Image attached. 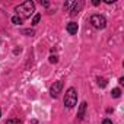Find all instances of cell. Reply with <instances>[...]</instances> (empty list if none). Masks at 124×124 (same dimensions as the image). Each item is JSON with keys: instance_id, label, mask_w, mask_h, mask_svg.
<instances>
[{"instance_id": "cell-1", "label": "cell", "mask_w": 124, "mask_h": 124, "mask_svg": "<svg viewBox=\"0 0 124 124\" xmlns=\"http://www.w3.org/2000/svg\"><path fill=\"white\" fill-rule=\"evenodd\" d=\"M16 12L21 15V16H19L21 19H22V18H29V16L35 12V3L31 2V0L23 2L22 5H19V6L16 8Z\"/></svg>"}, {"instance_id": "cell-2", "label": "cell", "mask_w": 124, "mask_h": 124, "mask_svg": "<svg viewBox=\"0 0 124 124\" xmlns=\"http://www.w3.org/2000/svg\"><path fill=\"white\" fill-rule=\"evenodd\" d=\"M78 102V92L75 88H70L67 92H66V96H64V105L67 108H73Z\"/></svg>"}, {"instance_id": "cell-3", "label": "cell", "mask_w": 124, "mask_h": 124, "mask_svg": "<svg viewBox=\"0 0 124 124\" xmlns=\"http://www.w3.org/2000/svg\"><path fill=\"white\" fill-rule=\"evenodd\" d=\"M91 23H92V26L96 28V29H104L105 25H107V19H105L102 15L95 13V15L91 16Z\"/></svg>"}, {"instance_id": "cell-4", "label": "cell", "mask_w": 124, "mask_h": 124, "mask_svg": "<svg viewBox=\"0 0 124 124\" xmlns=\"http://www.w3.org/2000/svg\"><path fill=\"white\" fill-rule=\"evenodd\" d=\"M61 89H63V82H61V80H57V82H54V85H53V86H51V89H50V93H51V96H53V98H57V96L60 95Z\"/></svg>"}, {"instance_id": "cell-5", "label": "cell", "mask_w": 124, "mask_h": 124, "mask_svg": "<svg viewBox=\"0 0 124 124\" xmlns=\"http://www.w3.org/2000/svg\"><path fill=\"white\" fill-rule=\"evenodd\" d=\"M78 31H79V26H78L76 22H70V23H67V32H69L70 35L78 34Z\"/></svg>"}, {"instance_id": "cell-6", "label": "cell", "mask_w": 124, "mask_h": 124, "mask_svg": "<svg viewBox=\"0 0 124 124\" xmlns=\"http://www.w3.org/2000/svg\"><path fill=\"white\" fill-rule=\"evenodd\" d=\"M86 105H88L86 102H82V104H80V108H79V112H78V118H79V120H82V118H83V114H85Z\"/></svg>"}, {"instance_id": "cell-7", "label": "cell", "mask_w": 124, "mask_h": 124, "mask_svg": "<svg viewBox=\"0 0 124 124\" xmlns=\"http://www.w3.org/2000/svg\"><path fill=\"white\" fill-rule=\"evenodd\" d=\"M82 6H83V3H82V2H79V5H78V3H76V5H75V8H73V9H72V12H70V15H72V16H75V15H78V13H79V10H80V8H82Z\"/></svg>"}, {"instance_id": "cell-8", "label": "cell", "mask_w": 124, "mask_h": 124, "mask_svg": "<svg viewBox=\"0 0 124 124\" xmlns=\"http://www.w3.org/2000/svg\"><path fill=\"white\" fill-rule=\"evenodd\" d=\"M111 95H112L114 98H118V96L121 95V91H120L118 88H115V89H112V91H111Z\"/></svg>"}, {"instance_id": "cell-9", "label": "cell", "mask_w": 124, "mask_h": 124, "mask_svg": "<svg viewBox=\"0 0 124 124\" xmlns=\"http://www.w3.org/2000/svg\"><path fill=\"white\" fill-rule=\"evenodd\" d=\"M6 124H21V120L19 118H10L6 121Z\"/></svg>"}, {"instance_id": "cell-10", "label": "cell", "mask_w": 124, "mask_h": 124, "mask_svg": "<svg viewBox=\"0 0 124 124\" xmlns=\"http://www.w3.org/2000/svg\"><path fill=\"white\" fill-rule=\"evenodd\" d=\"M12 22H13L15 25H21V23H22V19H21L19 16H13V18H12Z\"/></svg>"}, {"instance_id": "cell-11", "label": "cell", "mask_w": 124, "mask_h": 124, "mask_svg": "<svg viewBox=\"0 0 124 124\" xmlns=\"http://www.w3.org/2000/svg\"><path fill=\"white\" fill-rule=\"evenodd\" d=\"M39 19H41V15H38V13H37V15L34 16V19H32V25H37V23L39 22Z\"/></svg>"}, {"instance_id": "cell-12", "label": "cell", "mask_w": 124, "mask_h": 124, "mask_svg": "<svg viewBox=\"0 0 124 124\" xmlns=\"http://www.w3.org/2000/svg\"><path fill=\"white\" fill-rule=\"evenodd\" d=\"M98 83H99V86H102V88H104V86L107 85V79H104V78L101 79V78H99V79H98Z\"/></svg>"}, {"instance_id": "cell-13", "label": "cell", "mask_w": 124, "mask_h": 124, "mask_svg": "<svg viewBox=\"0 0 124 124\" xmlns=\"http://www.w3.org/2000/svg\"><path fill=\"white\" fill-rule=\"evenodd\" d=\"M50 61H51V63H57V61H58V58H57L55 55H51V57H50Z\"/></svg>"}, {"instance_id": "cell-14", "label": "cell", "mask_w": 124, "mask_h": 124, "mask_svg": "<svg viewBox=\"0 0 124 124\" xmlns=\"http://www.w3.org/2000/svg\"><path fill=\"white\" fill-rule=\"evenodd\" d=\"M102 124H112V121H111L109 118H105V120L102 121Z\"/></svg>"}, {"instance_id": "cell-15", "label": "cell", "mask_w": 124, "mask_h": 124, "mask_svg": "<svg viewBox=\"0 0 124 124\" xmlns=\"http://www.w3.org/2000/svg\"><path fill=\"white\" fill-rule=\"evenodd\" d=\"M23 34H28V35H34V31H23Z\"/></svg>"}, {"instance_id": "cell-16", "label": "cell", "mask_w": 124, "mask_h": 124, "mask_svg": "<svg viewBox=\"0 0 124 124\" xmlns=\"http://www.w3.org/2000/svg\"><path fill=\"white\" fill-rule=\"evenodd\" d=\"M0 115H2V111H0Z\"/></svg>"}]
</instances>
